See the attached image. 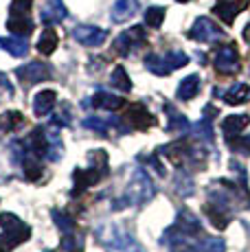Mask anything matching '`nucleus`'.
<instances>
[{
    "label": "nucleus",
    "instance_id": "12",
    "mask_svg": "<svg viewBox=\"0 0 250 252\" xmlns=\"http://www.w3.org/2000/svg\"><path fill=\"white\" fill-rule=\"evenodd\" d=\"M49 132L44 127H35L31 134H29V140H27V149L33 152L35 156L40 158H49Z\"/></svg>",
    "mask_w": 250,
    "mask_h": 252
},
{
    "label": "nucleus",
    "instance_id": "29",
    "mask_svg": "<svg viewBox=\"0 0 250 252\" xmlns=\"http://www.w3.org/2000/svg\"><path fill=\"white\" fill-rule=\"evenodd\" d=\"M22 123H25V116L20 112H7L0 116V127L2 129H16V127H20Z\"/></svg>",
    "mask_w": 250,
    "mask_h": 252
},
{
    "label": "nucleus",
    "instance_id": "19",
    "mask_svg": "<svg viewBox=\"0 0 250 252\" xmlns=\"http://www.w3.org/2000/svg\"><path fill=\"white\" fill-rule=\"evenodd\" d=\"M198 92H200V77L198 75H189V77H185V79L180 81V86H178V90H176V96L180 101H191Z\"/></svg>",
    "mask_w": 250,
    "mask_h": 252
},
{
    "label": "nucleus",
    "instance_id": "31",
    "mask_svg": "<svg viewBox=\"0 0 250 252\" xmlns=\"http://www.w3.org/2000/svg\"><path fill=\"white\" fill-rule=\"evenodd\" d=\"M228 140V145H230V149L233 152H239V154H244V156H250V136H233V138H226Z\"/></svg>",
    "mask_w": 250,
    "mask_h": 252
},
{
    "label": "nucleus",
    "instance_id": "40",
    "mask_svg": "<svg viewBox=\"0 0 250 252\" xmlns=\"http://www.w3.org/2000/svg\"><path fill=\"white\" fill-rule=\"evenodd\" d=\"M178 2H189V0H178Z\"/></svg>",
    "mask_w": 250,
    "mask_h": 252
},
{
    "label": "nucleus",
    "instance_id": "26",
    "mask_svg": "<svg viewBox=\"0 0 250 252\" xmlns=\"http://www.w3.org/2000/svg\"><path fill=\"white\" fill-rule=\"evenodd\" d=\"M195 248H198V252H224L226 244L219 237H202Z\"/></svg>",
    "mask_w": 250,
    "mask_h": 252
},
{
    "label": "nucleus",
    "instance_id": "17",
    "mask_svg": "<svg viewBox=\"0 0 250 252\" xmlns=\"http://www.w3.org/2000/svg\"><path fill=\"white\" fill-rule=\"evenodd\" d=\"M138 11V0H114L112 4V20L114 22H127Z\"/></svg>",
    "mask_w": 250,
    "mask_h": 252
},
{
    "label": "nucleus",
    "instance_id": "16",
    "mask_svg": "<svg viewBox=\"0 0 250 252\" xmlns=\"http://www.w3.org/2000/svg\"><path fill=\"white\" fill-rule=\"evenodd\" d=\"M248 123H250L248 114H230L222 121V132L226 138H233V136H237L242 129H246Z\"/></svg>",
    "mask_w": 250,
    "mask_h": 252
},
{
    "label": "nucleus",
    "instance_id": "27",
    "mask_svg": "<svg viewBox=\"0 0 250 252\" xmlns=\"http://www.w3.org/2000/svg\"><path fill=\"white\" fill-rule=\"evenodd\" d=\"M165 7H150L145 11V24L152 29H160L165 22Z\"/></svg>",
    "mask_w": 250,
    "mask_h": 252
},
{
    "label": "nucleus",
    "instance_id": "39",
    "mask_svg": "<svg viewBox=\"0 0 250 252\" xmlns=\"http://www.w3.org/2000/svg\"><path fill=\"white\" fill-rule=\"evenodd\" d=\"M0 252H9V246L4 244V239H2V237H0Z\"/></svg>",
    "mask_w": 250,
    "mask_h": 252
},
{
    "label": "nucleus",
    "instance_id": "11",
    "mask_svg": "<svg viewBox=\"0 0 250 252\" xmlns=\"http://www.w3.org/2000/svg\"><path fill=\"white\" fill-rule=\"evenodd\" d=\"M250 0H222L219 4L213 7V13L219 18L224 24H233L235 18L248 7Z\"/></svg>",
    "mask_w": 250,
    "mask_h": 252
},
{
    "label": "nucleus",
    "instance_id": "15",
    "mask_svg": "<svg viewBox=\"0 0 250 252\" xmlns=\"http://www.w3.org/2000/svg\"><path fill=\"white\" fill-rule=\"evenodd\" d=\"M55 103H57V92L42 90V92H37L35 99H33V112H35V116H46L55 108Z\"/></svg>",
    "mask_w": 250,
    "mask_h": 252
},
{
    "label": "nucleus",
    "instance_id": "37",
    "mask_svg": "<svg viewBox=\"0 0 250 252\" xmlns=\"http://www.w3.org/2000/svg\"><path fill=\"white\" fill-rule=\"evenodd\" d=\"M53 121H55V125H70V116H68V110H64V108H62L60 112L55 114V119H53Z\"/></svg>",
    "mask_w": 250,
    "mask_h": 252
},
{
    "label": "nucleus",
    "instance_id": "5",
    "mask_svg": "<svg viewBox=\"0 0 250 252\" xmlns=\"http://www.w3.org/2000/svg\"><path fill=\"white\" fill-rule=\"evenodd\" d=\"M187 37L193 42H204V44H213V42H219L224 40V31L219 24H215L213 20L209 18H198L193 22V27L189 29Z\"/></svg>",
    "mask_w": 250,
    "mask_h": 252
},
{
    "label": "nucleus",
    "instance_id": "7",
    "mask_svg": "<svg viewBox=\"0 0 250 252\" xmlns=\"http://www.w3.org/2000/svg\"><path fill=\"white\" fill-rule=\"evenodd\" d=\"M213 66L219 75H235L239 70V53L235 44H224L215 51V60H213Z\"/></svg>",
    "mask_w": 250,
    "mask_h": 252
},
{
    "label": "nucleus",
    "instance_id": "3",
    "mask_svg": "<svg viewBox=\"0 0 250 252\" xmlns=\"http://www.w3.org/2000/svg\"><path fill=\"white\" fill-rule=\"evenodd\" d=\"M0 228H2V239L7 246L16 248V246L25 244L31 237V228L13 213H0Z\"/></svg>",
    "mask_w": 250,
    "mask_h": 252
},
{
    "label": "nucleus",
    "instance_id": "36",
    "mask_svg": "<svg viewBox=\"0 0 250 252\" xmlns=\"http://www.w3.org/2000/svg\"><path fill=\"white\" fill-rule=\"evenodd\" d=\"M33 0H13L11 4V13H29Z\"/></svg>",
    "mask_w": 250,
    "mask_h": 252
},
{
    "label": "nucleus",
    "instance_id": "13",
    "mask_svg": "<svg viewBox=\"0 0 250 252\" xmlns=\"http://www.w3.org/2000/svg\"><path fill=\"white\" fill-rule=\"evenodd\" d=\"M127 121H129V125H132L134 129H141V132L156 125V119H154V116L147 112L145 105H141V103H136V105H132V108H129Z\"/></svg>",
    "mask_w": 250,
    "mask_h": 252
},
{
    "label": "nucleus",
    "instance_id": "18",
    "mask_svg": "<svg viewBox=\"0 0 250 252\" xmlns=\"http://www.w3.org/2000/svg\"><path fill=\"white\" fill-rule=\"evenodd\" d=\"M90 103H93L94 108H99V110H121L125 105V99L101 90V92H97V94L93 96V101H90Z\"/></svg>",
    "mask_w": 250,
    "mask_h": 252
},
{
    "label": "nucleus",
    "instance_id": "21",
    "mask_svg": "<svg viewBox=\"0 0 250 252\" xmlns=\"http://www.w3.org/2000/svg\"><path fill=\"white\" fill-rule=\"evenodd\" d=\"M224 101L228 105H239V103H248L250 101V88L246 84H235L224 92Z\"/></svg>",
    "mask_w": 250,
    "mask_h": 252
},
{
    "label": "nucleus",
    "instance_id": "35",
    "mask_svg": "<svg viewBox=\"0 0 250 252\" xmlns=\"http://www.w3.org/2000/svg\"><path fill=\"white\" fill-rule=\"evenodd\" d=\"M84 127H90V129H97L99 134H108V123L105 121H101L99 116H93V119H86L84 121Z\"/></svg>",
    "mask_w": 250,
    "mask_h": 252
},
{
    "label": "nucleus",
    "instance_id": "22",
    "mask_svg": "<svg viewBox=\"0 0 250 252\" xmlns=\"http://www.w3.org/2000/svg\"><path fill=\"white\" fill-rule=\"evenodd\" d=\"M0 46H2L7 53H11L13 57H25L27 53H29L27 40H25V37H18V35H13V37H0Z\"/></svg>",
    "mask_w": 250,
    "mask_h": 252
},
{
    "label": "nucleus",
    "instance_id": "28",
    "mask_svg": "<svg viewBox=\"0 0 250 252\" xmlns=\"http://www.w3.org/2000/svg\"><path fill=\"white\" fill-rule=\"evenodd\" d=\"M112 84L117 86L119 90H123V92L132 90V79H129V75L125 72L123 66H117V68L112 70Z\"/></svg>",
    "mask_w": 250,
    "mask_h": 252
},
{
    "label": "nucleus",
    "instance_id": "2",
    "mask_svg": "<svg viewBox=\"0 0 250 252\" xmlns=\"http://www.w3.org/2000/svg\"><path fill=\"white\" fill-rule=\"evenodd\" d=\"M187 64H189V55L182 51H171V53H167V55H154L152 53V55L145 57V68L158 77L171 75L174 70L182 68V66H187Z\"/></svg>",
    "mask_w": 250,
    "mask_h": 252
},
{
    "label": "nucleus",
    "instance_id": "4",
    "mask_svg": "<svg viewBox=\"0 0 250 252\" xmlns=\"http://www.w3.org/2000/svg\"><path fill=\"white\" fill-rule=\"evenodd\" d=\"M99 239H101V244L110 246V248H114V250H121V252H147L129 232H125L123 228H119V226H108V228H103L99 232Z\"/></svg>",
    "mask_w": 250,
    "mask_h": 252
},
{
    "label": "nucleus",
    "instance_id": "1",
    "mask_svg": "<svg viewBox=\"0 0 250 252\" xmlns=\"http://www.w3.org/2000/svg\"><path fill=\"white\" fill-rule=\"evenodd\" d=\"M156 195V189H154L152 178L147 176L143 169H136L132 173V180L127 184V191L119 202H114V208H125V206H143Z\"/></svg>",
    "mask_w": 250,
    "mask_h": 252
},
{
    "label": "nucleus",
    "instance_id": "8",
    "mask_svg": "<svg viewBox=\"0 0 250 252\" xmlns=\"http://www.w3.org/2000/svg\"><path fill=\"white\" fill-rule=\"evenodd\" d=\"M73 37L81 46L94 48V46H101L108 40V31L101 27H94V24H79V27L73 29Z\"/></svg>",
    "mask_w": 250,
    "mask_h": 252
},
{
    "label": "nucleus",
    "instance_id": "14",
    "mask_svg": "<svg viewBox=\"0 0 250 252\" xmlns=\"http://www.w3.org/2000/svg\"><path fill=\"white\" fill-rule=\"evenodd\" d=\"M7 29L18 37H29L33 33V22L29 13H11L7 22Z\"/></svg>",
    "mask_w": 250,
    "mask_h": 252
},
{
    "label": "nucleus",
    "instance_id": "38",
    "mask_svg": "<svg viewBox=\"0 0 250 252\" xmlns=\"http://www.w3.org/2000/svg\"><path fill=\"white\" fill-rule=\"evenodd\" d=\"M242 35H244V40H246L248 44H250V22L246 24V27H244V33H242Z\"/></svg>",
    "mask_w": 250,
    "mask_h": 252
},
{
    "label": "nucleus",
    "instance_id": "9",
    "mask_svg": "<svg viewBox=\"0 0 250 252\" xmlns=\"http://www.w3.org/2000/svg\"><path fill=\"white\" fill-rule=\"evenodd\" d=\"M16 75H18V79H20L22 84L33 86V84H40V81L51 79L53 70H51V66L42 64V62H29V64L20 66V68L16 70Z\"/></svg>",
    "mask_w": 250,
    "mask_h": 252
},
{
    "label": "nucleus",
    "instance_id": "32",
    "mask_svg": "<svg viewBox=\"0 0 250 252\" xmlns=\"http://www.w3.org/2000/svg\"><path fill=\"white\" fill-rule=\"evenodd\" d=\"M176 191L180 193V195H193V180H191V178H187L185 171L178 173V178H176Z\"/></svg>",
    "mask_w": 250,
    "mask_h": 252
},
{
    "label": "nucleus",
    "instance_id": "24",
    "mask_svg": "<svg viewBox=\"0 0 250 252\" xmlns=\"http://www.w3.org/2000/svg\"><path fill=\"white\" fill-rule=\"evenodd\" d=\"M66 18V7L62 4V0H49L42 11V20L44 22H60Z\"/></svg>",
    "mask_w": 250,
    "mask_h": 252
},
{
    "label": "nucleus",
    "instance_id": "34",
    "mask_svg": "<svg viewBox=\"0 0 250 252\" xmlns=\"http://www.w3.org/2000/svg\"><path fill=\"white\" fill-rule=\"evenodd\" d=\"M51 215H53V220H55V226L60 230H64V232H73L75 230V221L70 220L68 215H64V213H60V211H51Z\"/></svg>",
    "mask_w": 250,
    "mask_h": 252
},
{
    "label": "nucleus",
    "instance_id": "25",
    "mask_svg": "<svg viewBox=\"0 0 250 252\" xmlns=\"http://www.w3.org/2000/svg\"><path fill=\"white\" fill-rule=\"evenodd\" d=\"M167 112H169V123H167V129H169V132H187V127H189V119H187L185 114L176 112L171 105H167Z\"/></svg>",
    "mask_w": 250,
    "mask_h": 252
},
{
    "label": "nucleus",
    "instance_id": "30",
    "mask_svg": "<svg viewBox=\"0 0 250 252\" xmlns=\"http://www.w3.org/2000/svg\"><path fill=\"white\" fill-rule=\"evenodd\" d=\"M193 134L202 140H213V129H211V119L209 116H204V119H200L198 123L193 125Z\"/></svg>",
    "mask_w": 250,
    "mask_h": 252
},
{
    "label": "nucleus",
    "instance_id": "23",
    "mask_svg": "<svg viewBox=\"0 0 250 252\" xmlns=\"http://www.w3.org/2000/svg\"><path fill=\"white\" fill-rule=\"evenodd\" d=\"M57 48V33L53 27H46L44 31H42L40 40H37V51L42 53V55H53Z\"/></svg>",
    "mask_w": 250,
    "mask_h": 252
},
{
    "label": "nucleus",
    "instance_id": "6",
    "mask_svg": "<svg viewBox=\"0 0 250 252\" xmlns=\"http://www.w3.org/2000/svg\"><path fill=\"white\" fill-rule=\"evenodd\" d=\"M147 44V35H145V29L143 27H132L127 29V31H123L121 35L114 40V51L119 53V55H129L132 51H136V48L145 46Z\"/></svg>",
    "mask_w": 250,
    "mask_h": 252
},
{
    "label": "nucleus",
    "instance_id": "10",
    "mask_svg": "<svg viewBox=\"0 0 250 252\" xmlns=\"http://www.w3.org/2000/svg\"><path fill=\"white\" fill-rule=\"evenodd\" d=\"M105 173L99 171L97 167H90V169H75L73 171V191H70V195H79V193H84L86 189H90L93 184H97L101 178H103Z\"/></svg>",
    "mask_w": 250,
    "mask_h": 252
},
{
    "label": "nucleus",
    "instance_id": "33",
    "mask_svg": "<svg viewBox=\"0 0 250 252\" xmlns=\"http://www.w3.org/2000/svg\"><path fill=\"white\" fill-rule=\"evenodd\" d=\"M62 248H64L66 252H81V250H84V241H81L79 237H75L73 232H64Z\"/></svg>",
    "mask_w": 250,
    "mask_h": 252
},
{
    "label": "nucleus",
    "instance_id": "20",
    "mask_svg": "<svg viewBox=\"0 0 250 252\" xmlns=\"http://www.w3.org/2000/svg\"><path fill=\"white\" fill-rule=\"evenodd\" d=\"M204 213H206V217L211 220V224H213L218 230H224L226 226H228V221H230L228 211L222 208V206H218V204H213V202H209V204H206Z\"/></svg>",
    "mask_w": 250,
    "mask_h": 252
}]
</instances>
